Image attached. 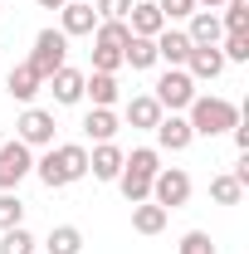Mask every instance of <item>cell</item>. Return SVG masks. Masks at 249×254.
I'll return each mask as SVG.
<instances>
[{
	"label": "cell",
	"instance_id": "obj_1",
	"mask_svg": "<svg viewBox=\"0 0 249 254\" xmlns=\"http://www.w3.org/2000/svg\"><path fill=\"white\" fill-rule=\"evenodd\" d=\"M34 176L49 190H63L73 181H83L88 176V147L83 142H54V147H44V157H34Z\"/></svg>",
	"mask_w": 249,
	"mask_h": 254
},
{
	"label": "cell",
	"instance_id": "obj_2",
	"mask_svg": "<svg viewBox=\"0 0 249 254\" xmlns=\"http://www.w3.org/2000/svg\"><path fill=\"white\" fill-rule=\"evenodd\" d=\"M186 123L195 137H230V127L240 123V108L230 98H215V93H195L186 108Z\"/></svg>",
	"mask_w": 249,
	"mask_h": 254
},
{
	"label": "cell",
	"instance_id": "obj_3",
	"mask_svg": "<svg viewBox=\"0 0 249 254\" xmlns=\"http://www.w3.org/2000/svg\"><path fill=\"white\" fill-rule=\"evenodd\" d=\"M54 132H59V123H54V113L49 108H25L20 118H15V142H25L30 152H44V147H54Z\"/></svg>",
	"mask_w": 249,
	"mask_h": 254
},
{
	"label": "cell",
	"instance_id": "obj_4",
	"mask_svg": "<svg viewBox=\"0 0 249 254\" xmlns=\"http://www.w3.org/2000/svg\"><path fill=\"white\" fill-rule=\"evenodd\" d=\"M152 98L161 103V113H186L190 98H195V78H190L186 68H166L152 83Z\"/></svg>",
	"mask_w": 249,
	"mask_h": 254
},
{
	"label": "cell",
	"instance_id": "obj_5",
	"mask_svg": "<svg viewBox=\"0 0 249 254\" xmlns=\"http://www.w3.org/2000/svg\"><path fill=\"white\" fill-rule=\"evenodd\" d=\"M30 64L39 68V78L59 73L63 64H68V34L63 30H39L34 34V49H30Z\"/></svg>",
	"mask_w": 249,
	"mask_h": 254
},
{
	"label": "cell",
	"instance_id": "obj_6",
	"mask_svg": "<svg viewBox=\"0 0 249 254\" xmlns=\"http://www.w3.org/2000/svg\"><path fill=\"white\" fill-rule=\"evenodd\" d=\"M190 190L195 186H190V176L181 171V166H161V171L152 176V200L161 205V210H181V205L190 200Z\"/></svg>",
	"mask_w": 249,
	"mask_h": 254
},
{
	"label": "cell",
	"instance_id": "obj_7",
	"mask_svg": "<svg viewBox=\"0 0 249 254\" xmlns=\"http://www.w3.org/2000/svg\"><path fill=\"white\" fill-rule=\"evenodd\" d=\"M25 176H34V152L25 142L5 137V142H0V190H15Z\"/></svg>",
	"mask_w": 249,
	"mask_h": 254
},
{
	"label": "cell",
	"instance_id": "obj_8",
	"mask_svg": "<svg viewBox=\"0 0 249 254\" xmlns=\"http://www.w3.org/2000/svg\"><path fill=\"white\" fill-rule=\"evenodd\" d=\"M152 132H156V152H186L190 142H195L186 113H161V123H156Z\"/></svg>",
	"mask_w": 249,
	"mask_h": 254
},
{
	"label": "cell",
	"instance_id": "obj_9",
	"mask_svg": "<svg viewBox=\"0 0 249 254\" xmlns=\"http://www.w3.org/2000/svg\"><path fill=\"white\" fill-rule=\"evenodd\" d=\"M59 30L68 34V39H83V34L98 30V10L93 0H63L59 5Z\"/></svg>",
	"mask_w": 249,
	"mask_h": 254
},
{
	"label": "cell",
	"instance_id": "obj_10",
	"mask_svg": "<svg viewBox=\"0 0 249 254\" xmlns=\"http://www.w3.org/2000/svg\"><path fill=\"white\" fill-rule=\"evenodd\" d=\"M190 34L181 30V25H166V30L156 34V64H166V68H186V59H190Z\"/></svg>",
	"mask_w": 249,
	"mask_h": 254
},
{
	"label": "cell",
	"instance_id": "obj_11",
	"mask_svg": "<svg viewBox=\"0 0 249 254\" xmlns=\"http://www.w3.org/2000/svg\"><path fill=\"white\" fill-rule=\"evenodd\" d=\"M5 93L15 98V103H25V108H30L34 98L44 93V78H39V68H34L30 59H25V64H15V68L5 73Z\"/></svg>",
	"mask_w": 249,
	"mask_h": 254
},
{
	"label": "cell",
	"instance_id": "obj_12",
	"mask_svg": "<svg viewBox=\"0 0 249 254\" xmlns=\"http://www.w3.org/2000/svg\"><path fill=\"white\" fill-rule=\"evenodd\" d=\"M83 78H88L83 68H68V64H63L59 73H49V78H44V88L54 93L59 108H73V103H83Z\"/></svg>",
	"mask_w": 249,
	"mask_h": 254
},
{
	"label": "cell",
	"instance_id": "obj_13",
	"mask_svg": "<svg viewBox=\"0 0 249 254\" xmlns=\"http://www.w3.org/2000/svg\"><path fill=\"white\" fill-rule=\"evenodd\" d=\"M123 147L118 142H93V152H88V176L93 181H118V171H123Z\"/></svg>",
	"mask_w": 249,
	"mask_h": 254
},
{
	"label": "cell",
	"instance_id": "obj_14",
	"mask_svg": "<svg viewBox=\"0 0 249 254\" xmlns=\"http://www.w3.org/2000/svg\"><path fill=\"white\" fill-rule=\"evenodd\" d=\"M186 34L195 49H215L220 39H225V25H220V10H195L186 20Z\"/></svg>",
	"mask_w": 249,
	"mask_h": 254
},
{
	"label": "cell",
	"instance_id": "obj_15",
	"mask_svg": "<svg viewBox=\"0 0 249 254\" xmlns=\"http://www.w3.org/2000/svg\"><path fill=\"white\" fill-rule=\"evenodd\" d=\"M127 30L137 34V39H156V34L166 30V20H161L156 0H132V10H127Z\"/></svg>",
	"mask_w": 249,
	"mask_h": 254
},
{
	"label": "cell",
	"instance_id": "obj_16",
	"mask_svg": "<svg viewBox=\"0 0 249 254\" xmlns=\"http://www.w3.org/2000/svg\"><path fill=\"white\" fill-rule=\"evenodd\" d=\"M225 68H230V64H225L220 49H190V59H186V73L195 78V83H215Z\"/></svg>",
	"mask_w": 249,
	"mask_h": 254
},
{
	"label": "cell",
	"instance_id": "obj_17",
	"mask_svg": "<svg viewBox=\"0 0 249 254\" xmlns=\"http://www.w3.org/2000/svg\"><path fill=\"white\" fill-rule=\"evenodd\" d=\"M123 118H127V127H137V132H152V127L161 123V103H156L152 93H137V98H127Z\"/></svg>",
	"mask_w": 249,
	"mask_h": 254
},
{
	"label": "cell",
	"instance_id": "obj_18",
	"mask_svg": "<svg viewBox=\"0 0 249 254\" xmlns=\"http://www.w3.org/2000/svg\"><path fill=\"white\" fill-rule=\"evenodd\" d=\"M83 98H93V108H113L123 88H118V73H88L83 78Z\"/></svg>",
	"mask_w": 249,
	"mask_h": 254
},
{
	"label": "cell",
	"instance_id": "obj_19",
	"mask_svg": "<svg viewBox=\"0 0 249 254\" xmlns=\"http://www.w3.org/2000/svg\"><path fill=\"white\" fill-rule=\"evenodd\" d=\"M171 220V210H161L156 200H142V205H132V230L137 235H161Z\"/></svg>",
	"mask_w": 249,
	"mask_h": 254
},
{
	"label": "cell",
	"instance_id": "obj_20",
	"mask_svg": "<svg viewBox=\"0 0 249 254\" xmlns=\"http://www.w3.org/2000/svg\"><path fill=\"white\" fill-rule=\"evenodd\" d=\"M83 137H93V142H113V137H118V113H113V108H88V118H83Z\"/></svg>",
	"mask_w": 249,
	"mask_h": 254
},
{
	"label": "cell",
	"instance_id": "obj_21",
	"mask_svg": "<svg viewBox=\"0 0 249 254\" xmlns=\"http://www.w3.org/2000/svg\"><path fill=\"white\" fill-rule=\"evenodd\" d=\"M118 190H123L127 205H142V200H152V176H142V171L123 166V171H118Z\"/></svg>",
	"mask_w": 249,
	"mask_h": 254
},
{
	"label": "cell",
	"instance_id": "obj_22",
	"mask_svg": "<svg viewBox=\"0 0 249 254\" xmlns=\"http://www.w3.org/2000/svg\"><path fill=\"white\" fill-rule=\"evenodd\" d=\"M44 254H83V230L78 225H54L49 240H44Z\"/></svg>",
	"mask_w": 249,
	"mask_h": 254
},
{
	"label": "cell",
	"instance_id": "obj_23",
	"mask_svg": "<svg viewBox=\"0 0 249 254\" xmlns=\"http://www.w3.org/2000/svg\"><path fill=\"white\" fill-rule=\"evenodd\" d=\"M123 64H132V73H147V68H156V39H127L123 44Z\"/></svg>",
	"mask_w": 249,
	"mask_h": 254
},
{
	"label": "cell",
	"instance_id": "obj_24",
	"mask_svg": "<svg viewBox=\"0 0 249 254\" xmlns=\"http://www.w3.org/2000/svg\"><path fill=\"white\" fill-rule=\"evenodd\" d=\"M210 200H215V205H240V200H245V186H240L230 171H220V176H210Z\"/></svg>",
	"mask_w": 249,
	"mask_h": 254
},
{
	"label": "cell",
	"instance_id": "obj_25",
	"mask_svg": "<svg viewBox=\"0 0 249 254\" xmlns=\"http://www.w3.org/2000/svg\"><path fill=\"white\" fill-rule=\"evenodd\" d=\"M220 10H225V15H220L225 34H249V0H225Z\"/></svg>",
	"mask_w": 249,
	"mask_h": 254
},
{
	"label": "cell",
	"instance_id": "obj_26",
	"mask_svg": "<svg viewBox=\"0 0 249 254\" xmlns=\"http://www.w3.org/2000/svg\"><path fill=\"white\" fill-rule=\"evenodd\" d=\"M0 254H39L34 250V235L25 225H15V230H0Z\"/></svg>",
	"mask_w": 249,
	"mask_h": 254
},
{
	"label": "cell",
	"instance_id": "obj_27",
	"mask_svg": "<svg viewBox=\"0 0 249 254\" xmlns=\"http://www.w3.org/2000/svg\"><path fill=\"white\" fill-rule=\"evenodd\" d=\"M15 225H25V200L20 190H0V230H15Z\"/></svg>",
	"mask_w": 249,
	"mask_h": 254
},
{
	"label": "cell",
	"instance_id": "obj_28",
	"mask_svg": "<svg viewBox=\"0 0 249 254\" xmlns=\"http://www.w3.org/2000/svg\"><path fill=\"white\" fill-rule=\"evenodd\" d=\"M215 49L225 54V64H249V34H225Z\"/></svg>",
	"mask_w": 249,
	"mask_h": 254
},
{
	"label": "cell",
	"instance_id": "obj_29",
	"mask_svg": "<svg viewBox=\"0 0 249 254\" xmlns=\"http://www.w3.org/2000/svg\"><path fill=\"white\" fill-rule=\"evenodd\" d=\"M156 10H161V20H166V25H181V20L195 15V0H156Z\"/></svg>",
	"mask_w": 249,
	"mask_h": 254
},
{
	"label": "cell",
	"instance_id": "obj_30",
	"mask_svg": "<svg viewBox=\"0 0 249 254\" xmlns=\"http://www.w3.org/2000/svg\"><path fill=\"white\" fill-rule=\"evenodd\" d=\"M181 254H215V245H210L205 230H186L181 235Z\"/></svg>",
	"mask_w": 249,
	"mask_h": 254
},
{
	"label": "cell",
	"instance_id": "obj_31",
	"mask_svg": "<svg viewBox=\"0 0 249 254\" xmlns=\"http://www.w3.org/2000/svg\"><path fill=\"white\" fill-rule=\"evenodd\" d=\"M98 20H127V10H132V0H93Z\"/></svg>",
	"mask_w": 249,
	"mask_h": 254
},
{
	"label": "cell",
	"instance_id": "obj_32",
	"mask_svg": "<svg viewBox=\"0 0 249 254\" xmlns=\"http://www.w3.org/2000/svg\"><path fill=\"white\" fill-rule=\"evenodd\" d=\"M225 0H195V10H220Z\"/></svg>",
	"mask_w": 249,
	"mask_h": 254
},
{
	"label": "cell",
	"instance_id": "obj_33",
	"mask_svg": "<svg viewBox=\"0 0 249 254\" xmlns=\"http://www.w3.org/2000/svg\"><path fill=\"white\" fill-rule=\"evenodd\" d=\"M39 5H44V10H59V5H63V0H39Z\"/></svg>",
	"mask_w": 249,
	"mask_h": 254
},
{
	"label": "cell",
	"instance_id": "obj_34",
	"mask_svg": "<svg viewBox=\"0 0 249 254\" xmlns=\"http://www.w3.org/2000/svg\"><path fill=\"white\" fill-rule=\"evenodd\" d=\"M0 142H5V127H0Z\"/></svg>",
	"mask_w": 249,
	"mask_h": 254
}]
</instances>
